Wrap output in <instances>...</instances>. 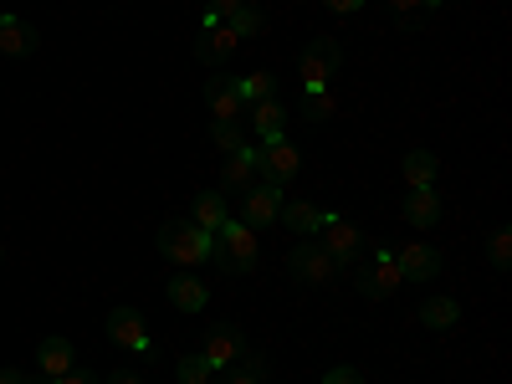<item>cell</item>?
I'll return each instance as SVG.
<instances>
[{
    "mask_svg": "<svg viewBox=\"0 0 512 384\" xmlns=\"http://www.w3.org/2000/svg\"><path fill=\"white\" fill-rule=\"evenodd\" d=\"M210 262H216L221 272H236V277L256 272V262H262V231H251L246 221L226 216L216 226V251H210Z\"/></svg>",
    "mask_w": 512,
    "mask_h": 384,
    "instance_id": "cell-1",
    "label": "cell"
},
{
    "mask_svg": "<svg viewBox=\"0 0 512 384\" xmlns=\"http://www.w3.org/2000/svg\"><path fill=\"white\" fill-rule=\"evenodd\" d=\"M154 246H159L164 262H175V267L190 272V267H205V262H210V251H216V236L200 231V226H190V221H169V226H159Z\"/></svg>",
    "mask_w": 512,
    "mask_h": 384,
    "instance_id": "cell-2",
    "label": "cell"
},
{
    "mask_svg": "<svg viewBox=\"0 0 512 384\" xmlns=\"http://www.w3.org/2000/svg\"><path fill=\"white\" fill-rule=\"evenodd\" d=\"M287 272L303 282V287H328V282L344 277V267H338L318 241H297V246L287 251Z\"/></svg>",
    "mask_w": 512,
    "mask_h": 384,
    "instance_id": "cell-3",
    "label": "cell"
},
{
    "mask_svg": "<svg viewBox=\"0 0 512 384\" xmlns=\"http://www.w3.org/2000/svg\"><path fill=\"white\" fill-rule=\"evenodd\" d=\"M282 200H287V190H282V185L256 180V185H246V190H241V200H236V210H241L236 221H246L251 231H267V226H277V216H282Z\"/></svg>",
    "mask_w": 512,
    "mask_h": 384,
    "instance_id": "cell-4",
    "label": "cell"
},
{
    "mask_svg": "<svg viewBox=\"0 0 512 384\" xmlns=\"http://www.w3.org/2000/svg\"><path fill=\"white\" fill-rule=\"evenodd\" d=\"M338 62H344V52H338V41L333 36H313L308 47H303V62H297V72H303V93H323Z\"/></svg>",
    "mask_w": 512,
    "mask_h": 384,
    "instance_id": "cell-5",
    "label": "cell"
},
{
    "mask_svg": "<svg viewBox=\"0 0 512 384\" xmlns=\"http://www.w3.org/2000/svg\"><path fill=\"white\" fill-rule=\"evenodd\" d=\"M318 246H323V251L333 256L338 267L349 272V267L359 262V251L369 246V236H364L359 226H349L344 216H333V210H328V221H323V231H318Z\"/></svg>",
    "mask_w": 512,
    "mask_h": 384,
    "instance_id": "cell-6",
    "label": "cell"
},
{
    "mask_svg": "<svg viewBox=\"0 0 512 384\" xmlns=\"http://www.w3.org/2000/svg\"><path fill=\"white\" fill-rule=\"evenodd\" d=\"M297 169H303V149L287 144V139H272V144L256 149V175L272 180V185H282V190L297 180Z\"/></svg>",
    "mask_w": 512,
    "mask_h": 384,
    "instance_id": "cell-7",
    "label": "cell"
},
{
    "mask_svg": "<svg viewBox=\"0 0 512 384\" xmlns=\"http://www.w3.org/2000/svg\"><path fill=\"white\" fill-rule=\"evenodd\" d=\"M354 282H359V297H369V303H379V297L400 292L405 272H400V262H395V251H390V246H374V267H369V272H359Z\"/></svg>",
    "mask_w": 512,
    "mask_h": 384,
    "instance_id": "cell-8",
    "label": "cell"
},
{
    "mask_svg": "<svg viewBox=\"0 0 512 384\" xmlns=\"http://www.w3.org/2000/svg\"><path fill=\"white\" fill-rule=\"evenodd\" d=\"M108 338L128 354H144V359L154 354V338H149V323H144L139 308H113L108 313Z\"/></svg>",
    "mask_w": 512,
    "mask_h": 384,
    "instance_id": "cell-9",
    "label": "cell"
},
{
    "mask_svg": "<svg viewBox=\"0 0 512 384\" xmlns=\"http://www.w3.org/2000/svg\"><path fill=\"white\" fill-rule=\"evenodd\" d=\"M236 31L226 26V21H216L205 11V21H200V31H195V62H205V67H221L231 52H236Z\"/></svg>",
    "mask_w": 512,
    "mask_h": 384,
    "instance_id": "cell-10",
    "label": "cell"
},
{
    "mask_svg": "<svg viewBox=\"0 0 512 384\" xmlns=\"http://www.w3.org/2000/svg\"><path fill=\"white\" fill-rule=\"evenodd\" d=\"M200 354H205L210 369H231V364L246 354V338H241L236 323H210L205 338H200Z\"/></svg>",
    "mask_w": 512,
    "mask_h": 384,
    "instance_id": "cell-11",
    "label": "cell"
},
{
    "mask_svg": "<svg viewBox=\"0 0 512 384\" xmlns=\"http://www.w3.org/2000/svg\"><path fill=\"white\" fill-rule=\"evenodd\" d=\"M395 262H400L405 282H431V277H441V251H436L431 241H405Z\"/></svg>",
    "mask_w": 512,
    "mask_h": 384,
    "instance_id": "cell-12",
    "label": "cell"
},
{
    "mask_svg": "<svg viewBox=\"0 0 512 384\" xmlns=\"http://www.w3.org/2000/svg\"><path fill=\"white\" fill-rule=\"evenodd\" d=\"M205 108L216 113V123H226V118H241V113H246L231 72H210V77H205Z\"/></svg>",
    "mask_w": 512,
    "mask_h": 384,
    "instance_id": "cell-13",
    "label": "cell"
},
{
    "mask_svg": "<svg viewBox=\"0 0 512 384\" xmlns=\"http://www.w3.org/2000/svg\"><path fill=\"white\" fill-rule=\"evenodd\" d=\"M400 216H405L415 231L441 226V190H436V185H431V190H410V195L400 200Z\"/></svg>",
    "mask_w": 512,
    "mask_h": 384,
    "instance_id": "cell-14",
    "label": "cell"
},
{
    "mask_svg": "<svg viewBox=\"0 0 512 384\" xmlns=\"http://www.w3.org/2000/svg\"><path fill=\"white\" fill-rule=\"evenodd\" d=\"M292 236H318L323 221H328V210L313 205V200H282V216H277Z\"/></svg>",
    "mask_w": 512,
    "mask_h": 384,
    "instance_id": "cell-15",
    "label": "cell"
},
{
    "mask_svg": "<svg viewBox=\"0 0 512 384\" xmlns=\"http://www.w3.org/2000/svg\"><path fill=\"white\" fill-rule=\"evenodd\" d=\"M400 180H405L410 190H431V185L441 180V159H436L431 149H410V154L400 159Z\"/></svg>",
    "mask_w": 512,
    "mask_h": 384,
    "instance_id": "cell-16",
    "label": "cell"
},
{
    "mask_svg": "<svg viewBox=\"0 0 512 384\" xmlns=\"http://www.w3.org/2000/svg\"><path fill=\"white\" fill-rule=\"evenodd\" d=\"M36 47H41V36H36L31 21H21V16H0V52H6V57H31Z\"/></svg>",
    "mask_w": 512,
    "mask_h": 384,
    "instance_id": "cell-17",
    "label": "cell"
},
{
    "mask_svg": "<svg viewBox=\"0 0 512 384\" xmlns=\"http://www.w3.org/2000/svg\"><path fill=\"white\" fill-rule=\"evenodd\" d=\"M251 128H256V139L272 144V139H287V108L277 98H262V103H251Z\"/></svg>",
    "mask_w": 512,
    "mask_h": 384,
    "instance_id": "cell-18",
    "label": "cell"
},
{
    "mask_svg": "<svg viewBox=\"0 0 512 384\" xmlns=\"http://www.w3.org/2000/svg\"><path fill=\"white\" fill-rule=\"evenodd\" d=\"M72 359H77V354H72V338H47V344L36 349V374H41V379H62V374L77 369Z\"/></svg>",
    "mask_w": 512,
    "mask_h": 384,
    "instance_id": "cell-19",
    "label": "cell"
},
{
    "mask_svg": "<svg viewBox=\"0 0 512 384\" xmlns=\"http://www.w3.org/2000/svg\"><path fill=\"white\" fill-rule=\"evenodd\" d=\"M169 303L195 318V313H205V303H210V287H205L200 277H169Z\"/></svg>",
    "mask_w": 512,
    "mask_h": 384,
    "instance_id": "cell-20",
    "label": "cell"
},
{
    "mask_svg": "<svg viewBox=\"0 0 512 384\" xmlns=\"http://www.w3.org/2000/svg\"><path fill=\"white\" fill-rule=\"evenodd\" d=\"M231 216V205H226V195L221 190H205V195H195V205H190V226H200V231H210L216 236V226Z\"/></svg>",
    "mask_w": 512,
    "mask_h": 384,
    "instance_id": "cell-21",
    "label": "cell"
},
{
    "mask_svg": "<svg viewBox=\"0 0 512 384\" xmlns=\"http://www.w3.org/2000/svg\"><path fill=\"white\" fill-rule=\"evenodd\" d=\"M246 185H256V149L251 144H241L231 159H226V190H246Z\"/></svg>",
    "mask_w": 512,
    "mask_h": 384,
    "instance_id": "cell-22",
    "label": "cell"
},
{
    "mask_svg": "<svg viewBox=\"0 0 512 384\" xmlns=\"http://www.w3.org/2000/svg\"><path fill=\"white\" fill-rule=\"evenodd\" d=\"M420 323L446 333V328L461 323V303H456V297H431V303H420Z\"/></svg>",
    "mask_w": 512,
    "mask_h": 384,
    "instance_id": "cell-23",
    "label": "cell"
},
{
    "mask_svg": "<svg viewBox=\"0 0 512 384\" xmlns=\"http://www.w3.org/2000/svg\"><path fill=\"white\" fill-rule=\"evenodd\" d=\"M338 108H344V98H338L333 88H323V93H303V118H308V123H328Z\"/></svg>",
    "mask_w": 512,
    "mask_h": 384,
    "instance_id": "cell-24",
    "label": "cell"
},
{
    "mask_svg": "<svg viewBox=\"0 0 512 384\" xmlns=\"http://www.w3.org/2000/svg\"><path fill=\"white\" fill-rule=\"evenodd\" d=\"M272 72H246V77H236V93H241V108H251V103H262V98H272Z\"/></svg>",
    "mask_w": 512,
    "mask_h": 384,
    "instance_id": "cell-25",
    "label": "cell"
},
{
    "mask_svg": "<svg viewBox=\"0 0 512 384\" xmlns=\"http://www.w3.org/2000/svg\"><path fill=\"white\" fill-rule=\"evenodd\" d=\"M210 139H216V149L236 154L246 144V128H241V118H226V123H210Z\"/></svg>",
    "mask_w": 512,
    "mask_h": 384,
    "instance_id": "cell-26",
    "label": "cell"
},
{
    "mask_svg": "<svg viewBox=\"0 0 512 384\" xmlns=\"http://www.w3.org/2000/svg\"><path fill=\"white\" fill-rule=\"evenodd\" d=\"M175 374H180V384H210V379H216V369L205 364V354H185Z\"/></svg>",
    "mask_w": 512,
    "mask_h": 384,
    "instance_id": "cell-27",
    "label": "cell"
},
{
    "mask_svg": "<svg viewBox=\"0 0 512 384\" xmlns=\"http://www.w3.org/2000/svg\"><path fill=\"white\" fill-rule=\"evenodd\" d=\"M226 26H231V31L246 41V36H262V26H267V21H262V11H256V6H241V11H236Z\"/></svg>",
    "mask_w": 512,
    "mask_h": 384,
    "instance_id": "cell-28",
    "label": "cell"
},
{
    "mask_svg": "<svg viewBox=\"0 0 512 384\" xmlns=\"http://www.w3.org/2000/svg\"><path fill=\"white\" fill-rule=\"evenodd\" d=\"M512 267V226H497L492 231V272H507Z\"/></svg>",
    "mask_w": 512,
    "mask_h": 384,
    "instance_id": "cell-29",
    "label": "cell"
},
{
    "mask_svg": "<svg viewBox=\"0 0 512 384\" xmlns=\"http://www.w3.org/2000/svg\"><path fill=\"white\" fill-rule=\"evenodd\" d=\"M323 384H364V374H359V369H349V364H333V369L323 374Z\"/></svg>",
    "mask_w": 512,
    "mask_h": 384,
    "instance_id": "cell-30",
    "label": "cell"
},
{
    "mask_svg": "<svg viewBox=\"0 0 512 384\" xmlns=\"http://www.w3.org/2000/svg\"><path fill=\"white\" fill-rule=\"evenodd\" d=\"M210 384H267V379H256L251 369H241V364H231V369H226V379H210Z\"/></svg>",
    "mask_w": 512,
    "mask_h": 384,
    "instance_id": "cell-31",
    "label": "cell"
},
{
    "mask_svg": "<svg viewBox=\"0 0 512 384\" xmlns=\"http://www.w3.org/2000/svg\"><path fill=\"white\" fill-rule=\"evenodd\" d=\"M241 6H246V0H210V16H216V21H231Z\"/></svg>",
    "mask_w": 512,
    "mask_h": 384,
    "instance_id": "cell-32",
    "label": "cell"
},
{
    "mask_svg": "<svg viewBox=\"0 0 512 384\" xmlns=\"http://www.w3.org/2000/svg\"><path fill=\"white\" fill-rule=\"evenodd\" d=\"M323 6H328L333 16H359V11H364V0H323Z\"/></svg>",
    "mask_w": 512,
    "mask_h": 384,
    "instance_id": "cell-33",
    "label": "cell"
},
{
    "mask_svg": "<svg viewBox=\"0 0 512 384\" xmlns=\"http://www.w3.org/2000/svg\"><path fill=\"white\" fill-rule=\"evenodd\" d=\"M57 384H103V379H98L93 369H72V374H62Z\"/></svg>",
    "mask_w": 512,
    "mask_h": 384,
    "instance_id": "cell-34",
    "label": "cell"
},
{
    "mask_svg": "<svg viewBox=\"0 0 512 384\" xmlns=\"http://www.w3.org/2000/svg\"><path fill=\"white\" fill-rule=\"evenodd\" d=\"M420 6H425V0H390V11H395V16H415Z\"/></svg>",
    "mask_w": 512,
    "mask_h": 384,
    "instance_id": "cell-35",
    "label": "cell"
},
{
    "mask_svg": "<svg viewBox=\"0 0 512 384\" xmlns=\"http://www.w3.org/2000/svg\"><path fill=\"white\" fill-rule=\"evenodd\" d=\"M108 384H144V374H139V369H118Z\"/></svg>",
    "mask_w": 512,
    "mask_h": 384,
    "instance_id": "cell-36",
    "label": "cell"
},
{
    "mask_svg": "<svg viewBox=\"0 0 512 384\" xmlns=\"http://www.w3.org/2000/svg\"><path fill=\"white\" fill-rule=\"evenodd\" d=\"M0 384H26V374L21 369H0Z\"/></svg>",
    "mask_w": 512,
    "mask_h": 384,
    "instance_id": "cell-37",
    "label": "cell"
},
{
    "mask_svg": "<svg viewBox=\"0 0 512 384\" xmlns=\"http://www.w3.org/2000/svg\"><path fill=\"white\" fill-rule=\"evenodd\" d=\"M425 6H441V0H425Z\"/></svg>",
    "mask_w": 512,
    "mask_h": 384,
    "instance_id": "cell-38",
    "label": "cell"
},
{
    "mask_svg": "<svg viewBox=\"0 0 512 384\" xmlns=\"http://www.w3.org/2000/svg\"><path fill=\"white\" fill-rule=\"evenodd\" d=\"M0 16H6V11H0Z\"/></svg>",
    "mask_w": 512,
    "mask_h": 384,
    "instance_id": "cell-39",
    "label": "cell"
}]
</instances>
